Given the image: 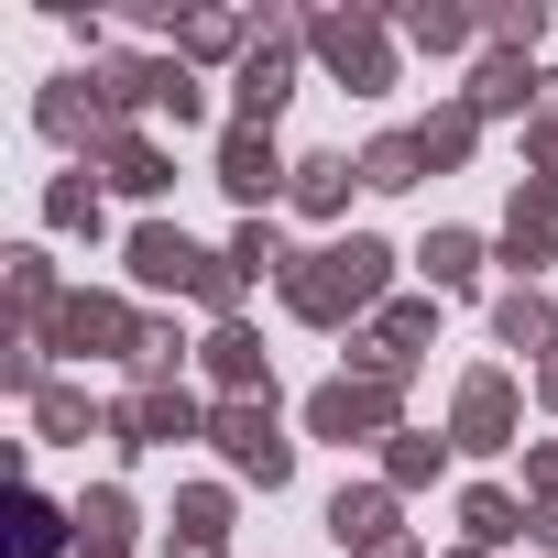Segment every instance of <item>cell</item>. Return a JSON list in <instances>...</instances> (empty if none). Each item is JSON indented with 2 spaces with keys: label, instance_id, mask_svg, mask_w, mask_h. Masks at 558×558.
<instances>
[{
  "label": "cell",
  "instance_id": "1",
  "mask_svg": "<svg viewBox=\"0 0 558 558\" xmlns=\"http://www.w3.org/2000/svg\"><path fill=\"white\" fill-rule=\"evenodd\" d=\"M384 274H395V252L384 241H329V252H307L296 274H286V307L307 318V329H340V318H362L373 296H384Z\"/></svg>",
  "mask_w": 558,
  "mask_h": 558
},
{
  "label": "cell",
  "instance_id": "23",
  "mask_svg": "<svg viewBox=\"0 0 558 558\" xmlns=\"http://www.w3.org/2000/svg\"><path fill=\"white\" fill-rule=\"evenodd\" d=\"M416 263H427V286L449 296V286H471V274H482V241H471V230H427V252H416Z\"/></svg>",
  "mask_w": 558,
  "mask_h": 558
},
{
  "label": "cell",
  "instance_id": "33",
  "mask_svg": "<svg viewBox=\"0 0 558 558\" xmlns=\"http://www.w3.org/2000/svg\"><path fill=\"white\" fill-rule=\"evenodd\" d=\"M493 34H504V45H536V34H547V12H536V0H514V12H493Z\"/></svg>",
  "mask_w": 558,
  "mask_h": 558
},
{
  "label": "cell",
  "instance_id": "6",
  "mask_svg": "<svg viewBox=\"0 0 558 558\" xmlns=\"http://www.w3.org/2000/svg\"><path fill=\"white\" fill-rule=\"evenodd\" d=\"M307 45H318V56H329V77H351L362 99H373V88H395V56H384V34H373L362 12H329V23H307Z\"/></svg>",
  "mask_w": 558,
  "mask_h": 558
},
{
  "label": "cell",
  "instance_id": "4",
  "mask_svg": "<svg viewBox=\"0 0 558 558\" xmlns=\"http://www.w3.org/2000/svg\"><path fill=\"white\" fill-rule=\"evenodd\" d=\"M230 99H241V132H274V110L296 99V23H274V34H252V56H241Z\"/></svg>",
  "mask_w": 558,
  "mask_h": 558
},
{
  "label": "cell",
  "instance_id": "37",
  "mask_svg": "<svg viewBox=\"0 0 558 558\" xmlns=\"http://www.w3.org/2000/svg\"><path fill=\"white\" fill-rule=\"evenodd\" d=\"M373 558H416V547H405V536H395V547H373Z\"/></svg>",
  "mask_w": 558,
  "mask_h": 558
},
{
  "label": "cell",
  "instance_id": "36",
  "mask_svg": "<svg viewBox=\"0 0 558 558\" xmlns=\"http://www.w3.org/2000/svg\"><path fill=\"white\" fill-rule=\"evenodd\" d=\"M536 395H547V405H558V351H547V362H536Z\"/></svg>",
  "mask_w": 558,
  "mask_h": 558
},
{
  "label": "cell",
  "instance_id": "35",
  "mask_svg": "<svg viewBox=\"0 0 558 558\" xmlns=\"http://www.w3.org/2000/svg\"><path fill=\"white\" fill-rule=\"evenodd\" d=\"M536 547H558V504H536Z\"/></svg>",
  "mask_w": 558,
  "mask_h": 558
},
{
  "label": "cell",
  "instance_id": "9",
  "mask_svg": "<svg viewBox=\"0 0 558 558\" xmlns=\"http://www.w3.org/2000/svg\"><path fill=\"white\" fill-rule=\"evenodd\" d=\"M56 351H132L143 362V318L121 296H66L56 307Z\"/></svg>",
  "mask_w": 558,
  "mask_h": 558
},
{
  "label": "cell",
  "instance_id": "10",
  "mask_svg": "<svg viewBox=\"0 0 558 558\" xmlns=\"http://www.w3.org/2000/svg\"><path fill=\"white\" fill-rule=\"evenodd\" d=\"M449 449H514V384H504V373H471V384H460Z\"/></svg>",
  "mask_w": 558,
  "mask_h": 558
},
{
  "label": "cell",
  "instance_id": "12",
  "mask_svg": "<svg viewBox=\"0 0 558 558\" xmlns=\"http://www.w3.org/2000/svg\"><path fill=\"white\" fill-rule=\"evenodd\" d=\"M197 362H208V384H219V395H274V362H263V340H252L241 318H219Z\"/></svg>",
  "mask_w": 558,
  "mask_h": 558
},
{
  "label": "cell",
  "instance_id": "28",
  "mask_svg": "<svg viewBox=\"0 0 558 558\" xmlns=\"http://www.w3.org/2000/svg\"><path fill=\"white\" fill-rule=\"evenodd\" d=\"M34 416H45V438H88V416H99V405H88L77 384H45V405H34Z\"/></svg>",
  "mask_w": 558,
  "mask_h": 558
},
{
  "label": "cell",
  "instance_id": "17",
  "mask_svg": "<svg viewBox=\"0 0 558 558\" xmlns=\"http://www.w3.org/2000/svg\"><path fill=\"white\" fill-rule=\"evenodd\" d=\"M77 536H88V558H121V547H132V493L99 482V493L77 504Z\"/></svg>",
  "mask_w": 558,
  "mask_h": 558
},
{
  "label": "cell",
  "instance_id": "29",
  "mask_svg": "<svg viewBox=\"0 0 558 558\" xmlns=\"http://www.w3.org/2000/svg\"><path fill=\"white\" fill-rule=\"evenodd\" d=\"M175 536H230V493H175Z\"/></svg>",
  "mask_w": 558,
  "mask_h": 558
},
{
  "label": "cell",
  "instance_id": "13",
  "mask_svg": "<svg viewBox=\"0 0 558 558\" xmlns=\"http://www.w3.org/2000/svg\"><path fill=\"white\" fill-rule=\"evenodd\" d=\"M329 536L340 547H395V482H340V504H329Z\"/></svg>",
  "mask_w": 558,
  "mask_h": 558
},
{
  "label": "cell",
  "instance_id": "27",
  "mask_svg": "<svg viewBox=\"0 0 558 558\" xmlns=\"http://www.w3.org/2000/svg\"><path fill=\"white\" fill-rule=\"evenodd\" d=\"M175 45H186V56H252V34H241L230 12H197V23H175Z\"/></svg>",
  "mask_w": 558,
  "mask_h": 558
},
{
  "label": "cell",
  "instance_id": "24",
  "mask_svg": "<svg viewBox=\"0 0 558 558\" xmlns=\"http://www.w3.org/2000/svg\"><path fill=\"white\" fill-rule=\"evenodd\" d=\"M66 525H77V514H56L45 493H23V504H12V558H56V536H66Z\"/></svg>",
  "mask_w": 558,
  "mask_h": 558
},
{
  "label": "cell",
  "instance_id": "19",
  "mask_svg": "<svg viewBox=\"0 0 558 558\" xmlns=\"http://www.w3.org/2000/svg\"><path fill=\"white\" fill-rule=\"evenodd\" d=\"M416 143H427V165H471L482 110H471V99H449V110H427V121H416Z\"/></svg>",
  "mask_w": 558,
  "mask_h": 558
},
{
  "label": "cell",
  "instance_id": "2",
  "mask_svg": "<svg viewBox=\"0 0 558 558\" xmlns=\"http://www.w3.org/2000/svg\"><path fill=\"white\" fill-rule=\"evenodd\" d=\"M132 286H154V296H197V307H241V274H230V252H197L186 230H165V219H143L132 230Z\"/></svg>",
  "mask_w": 558,
  "mask_h": 558
},
{
  "label": "cell",
  "instance_id": "32",
  "mask_svg": "<svg viewBox=\"0 0 558 558\" xmlns=\"http://www.w3.org/2000/svg\"><path fill=\"white\" fill-rule=\"evenodd\" d=\"M12 296H23V307H45V296H56V274H45V252H12Z\"/></svg>",
  "mask_w": 558,
  "mask_h": 558
},
{
  "label": "cell",
  "instance_id": "5",
  "mask_svg": "<svg viewBox=\"0 0 558 558\" xmlns=\"http://www.w3.org/2000/svg\"><path fill=\"white\" fill-rule=\"evenodd\" d=\"M307 427H318V438H340V449H362V438H395V384H362V373H340V384H318V395H307Z\"/></svg>",
  "mask_w": 558,
  "mask_h": 558
},
{
  "label": "cell",
  "instance_id": "8",
  "mask_svg": "<svg viewBox=\"0 0 558 558\" xmlns=\"http://www.w3.org/2000/svg\"><path fill=\"white\" fill-rule=\"evenodd\" d=\"M219 186L263 219V197H274V186H296V165L274 154V132H219Z\"/></svg>",
  "mask_w": 558,
  "mask_h": 558
},
{
  "label": "cell",
  "instance_id": "16",
  "mask_svg": "<svg viewBox=\"0 0 558 558\" xmlns=\"http://www.w3.org/2000/svg\"><path fill=\"white\" fill-rule=\"evenodd\" d=\"M493 340H504V351H558V307H547L536 286H514V296L493 307Z\"/></svg>",
  "mask_w": 558,
  "mask_h": 558
},
{
  "label": "cell",
  "instance_id": "15",
  "mask_svg": "<svg viewBox=\"0 0 558 558\" xmlns=\"http://www.w3.org/2000/svg\"><path fill=\"white\" fill-rule=\"evenodd\" d=\"M351 186H362V165H351V154H307V165H296V208H307V219H340V208H351Z\"/></svg>",
  "mask_w": 558,
  "mask_h": 558
},
{
  "label": "cell",
  "instance_id": "26",
  "mask_svg": "<svg viewBox=\"0 0 558 558\" xmlns=\"http://www.w3.org/2000/svg\"><path fill=\"white\" fill-rule=\"evenodd\" d=\"M525 175H547V186H558V77L536 88V121H525Z\"/></svg>",
  "mask_w": 558,
  "mask_h": 558
},
{
  "label": "cell",
  "instance_id": "25",
  "mask_svg": "<svg viewBox=\"0 0 558 558\" xmlns=\"http://www.w3.org/2000/svg\"><path fill=\"white\" fill-rule=\"evenodd\" d=\"M384 482H395V493H416V482H438V438H416V427H395V449H384Z\"/></svg>",
  "mask_w": 558,
  "mask_h": 558
},
{
  "label": "cell",
  "instance_id": "31",
  "mask_svg": "<svg viewBox=\"0 0 558 558\" xmlns=\"http://www.w3.org/2000/svg\"><path fill=\"white\" fill-rule=\"evenodd\" d=\"M45 219H56V230H99V186H77V175H56V197H45Z\"/></svg>",
  "mask_w": 558,
  "mask_h": 558
},
{
  "label": "cell",
  "instance_id": "34",
  "mask_svg": "<svg viewBox=\"0 0 558 558\" xmlns=\"http://www.w3.org/2000/svg\"><path fill=\"white\" fill-rule=\"evenodd\" d=\"M525 482H536V493L558 504V438H547V449H525Z\"/></svg>",
  "mask_w": 558,
  "mask_h": 558
},
{
  "label": "cell",
  "instance_id": "7",
  "mask_svg": "<svg viewBox=\"0 0 558 558\" xmlns=\"http://www.w3.org/2000/svg\"><path fill=\"white\" fill-rule=\"evenodd\" d=\"M121 449H175V438H197L208 416H197V395H175V384H143V395H121Z\"/></svg>",
  "mask_w": 558,
  "mask_h": 558
},
{
  "label": "cell",
  "instance_id": "22",
  "mask_svg": "<svg viewBox=\"0 0 558 558\" xmlns=\"http://www.w3.org/2000/svg\"><path fill=\"white\" fill-rule=\"evenodd\" d=\"M230 274H241V286H263V274H296L286 241H274V219H241V230H230Z\"/></svg>",
  "mask_w": 558,
  "mask_h": 558
},
{
  "label": "cell",
  "instance_id": "18",
  "mask_svg": "<svg viewBox=\"0 0 558 558\" xmlns=\"http://www.w3.org/2000/svg\"><path fill=\"white\" fill-rule=\"evenodd\" d=\"M536 88H547V77H525L514 56H493V66L471 77V110H482V121H504V110H536Z\"/></svg>",
  "mask_w": 558,
  "mask_h": 558
},
{
  "label": "cell",
  "instance_id": "21",
  "mask_svg": "<svg viewBox=\"0 0 558 558\" xmlns=\"http://www.w3.org/2000/svg\"><path fill=\"white\" fill-rule=\"evenodd\" d=\"M416 175H427V143H416V132H384V143L362 154V186H384V197L416 186Z\"/></svg>",
  "mask_w": 558,
  "mask_h": 558
},
{
  "label": "cell",
  "instance_id": "14",
  "mask_svg": "<svg viewBox=\"0 0 558 558\" xmlns=\"http://www.w3.org/2000/svg\"><path fill=\"white\" fill-rule=\"evenodd\" d=\"M99 175H110L121 197H165V186H175V165H165L154 143H132V132H99Z\"/></svg>",
  "mask_w": 558,
  "mask_h": 558
},
{
  "label": "cell",
  "instance_id": "3",
  "mask_svg": "<svg viewBox=\"0 0 558 558\" xmlns=\"http://www.w3.org/2000/svg\"><path fill=\"white\" fill-rule=\"evenodd\" d=\"M208 438H219V460H230L241 482H263V493L296 471V438H274V395H219V405H208Z\"/></svg>",
  "mask_w": 558,
  "mask_h": 558
},
{
  "label": "cell",
  "instance_id": "11",
  "mask_svg": "<svg viewBox=\"0 0 558 558\" xmlns=\"http://www.w3.org/2000/svg\"><path fill=\"white\" fill-rule=\"evenodd\" d=\"M547 252H558V186H547V175H525V186H514V219H504V263H514V274H536Z\"/></svg>",
  "mask_w": 558,
  "mask_h": 558
},
{
  "label": "cell",
  "instance_id": "30",
  "mask_svg": "<svg viewBox=\"0 0 558 558\" xmlns=\"http://www.w3.org/2000/svg\"><path fill=\"white\" fill-rule=\"evenodd\" d=\"M405 34H416L427 56H460V45H471V23H460V12H438V0H427V12H405Z\"/></svg>",
  "mask_w": 558,
  "mask_h": 558
},
{
  "label": "cell",
  "instance_id": "20",
  "mask_svg": "<svg viewBox=\"0 0 558 558\" xmlns=\"http://www.w3.org/2000/svg\"><path fill=\"white\" fill-rule=\"evenodd\" d=\"M525 525H536V514H525L514 493H460V536H471V547H504V536H525Z\"/></svg>",
  "mask_w": 558,
  "mask_h": 558
}]
</instances>
